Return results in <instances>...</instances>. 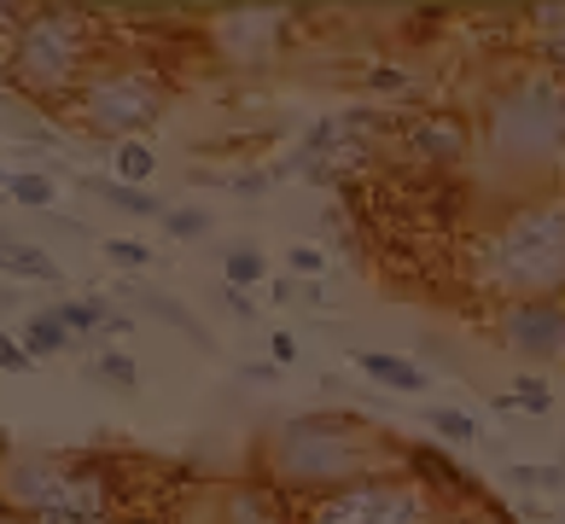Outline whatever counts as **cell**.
Returning a JSON list of instances; mask_svg holds the SVG:
<instances>
[{
  "label": "cell",
  "instance_id": "obj_1",
  "mask_svg": "<svg viewBox=\"0 0 565 524\" xmlns=\"http://www.w3.org/2000/svg\"><path fill=\"white\" fill-rule=\"evenodd\" d=\"M403 443L391 431H373L362 414L309 408L268 431L263 443V478L280 484L291 501H316L344 484H362L373 472H396Z\"/></svg>",
  "mask_w": 565,
  "mask_h": 524
},
{
  "label": "cell",
  "instance_id": "obj_2",
  "mask_svg": "<svg viewBox=\"0 0 565 524\" xmlns=\"http://www.w3.org/2000/svg\"><path fill=\"white\" fill-rule=\"evenodd\" d=\"M472 275L501 303L565 298V193H536L501 210L472 245Z\"/></svg>",
  "mask_w": 565,
  "mask_h": 524
},
{
  "label": "cell",
  "instance_id": "obj_3",
  "mask_svg": "<svg viewBox=\"0 0 565 524\" xmlns=\"http://www.w3.org/2000/svg\"><path fill=\"white\" fill-rule=\"evenodd\" d=\"M478 140L501 175H548L565 163V82L554 71H519L478 105Z\"/></svg>",
  "mask_w": 565,
  "mask_h": 524
},
{
  "label": "cell",
  "instance_id": "obj_4",
  "mask_svg": "<svg viewBox=\"0 0 565 524\" xmlns=\"http://www.w3.org/2000/svg\"><path fill=\"white\" fill-rule=\"evenodd\" d=\"M94 12L82 7H30L24 24L7 41V82L24 99H35L41 111H58V105H76V94L88 88V76L99 71L94 58Z\"/></svg>",
  "mask_w": 565,
  "mask_h": 524
},
{
  "label": "cell",
  "instance_id": "obj_5",
  "mask_svg": "<svg viewBox=\"0 0 565 524\" xmlns=\"http://www.w3.org/2000/svg\"><path fill=\"white\" fill-rule=\"evenodd\" d=\"M71 111L82 117V129L99 140H140L152 122L170 111V82L158 76V65H140V58H99V71L88 76V88L76 94Z\"/></svg>",
  "mask_w": 565,
  "mask_h": 524
},
{
  "label": "cell",
  "instance_id": "obj_6",
  "mask_svg": "<svg viewBox=\"0 0 565 524\" xmlns=\"http://www.w3.org/2000/svg\"><path fill=\"white\" fill-rule=\"evenodd\" d=\"M298 524H437V495H426L396 467V472L362 478V484H344L332 495L298 501Z\"/></svg>",
  "mask_w": 565,
  "mask_h": 524
},
{
  "label": "cell",
  "instance_id": "obj_7",
  "mask_svg": "<svg viewBox=\"0 0 565 524\" xmlns=\"http://www.w3.org/2000/svg\"><path fill=\"white\" fill-rule=\"evenodd\" d=\"M396 129V152L408 163H420V170H460V163L472 158V122L449 111V105H426V111H408L391 122Z\"/></svg>",
  "mask_w": 565,
  "mask_h": 524
},
{
  "label": "cell",
  "instance_id": "obj_8",
  "mask_svg": "<svg viewBox=\"0 0 565 524\" xmlns=\"http://www.w3.org/2000/svg\"><path fill=\"white\" fill-rule=\"evenodd\" d=\"M495 339L508 355L531 367L565 362V298H525L495 309Z\"/></svg>",
  "mask_w": 565,
  "mask_h": 524
},
{
  "label": "cell",
  "instance_id": "obj_9",
  "mask_svg": "<svg viewBox=\"0 0 565 524\" xmlns=\"http://www.w3.org/2000/svg\"><path fill=\"white\" fill-rule=\"evenodd\" d=\"M291 35V7H222L211 24V41L234 65H268Z\"/></svg>",
  "mask_w": 565,
  "mask_h": 524
},
{
  "label": "cell",
  "instance_id": "obj_10",
  "mask_svg": "<svg viewBox=\"0 0 565 524\" xmlns=\"http://www.w3.org/2000/svg\"><path fill=\"white\" fill-rule=\"evenodd\" d=\"M211 524H291V495L268 478H234L216 490Z\"/></svg>",
  "mask_w": 565,
  "mask_h": 524
},
{
  "label": "cell",
  "instance_id": "obj_11",
  "mask_svg": "<svg viewBox=\"0 0 565 524\" xmlns=\"http://www.w3.org/2000/svg\"><path fill=\"white\" fill-rule=\"evenodd\" d=\"M403 472L437 501H484V490L472 484V472H460L437 443H403Z\"/></svg>",
  "mask_w": 565,
  "mask_h": 524
},
{
  "label": "cell",
  "instance_id": "obj_12",
  "mask_svg": "<svg viewBox=\"0 0 565 524\" xmlns=\"http://www.w3.org/2000/svg\"><path fill=\"white\" fill-rule=\"evenodd\" d=\"M111 291H117V298H129V303H135L140 314H152L158 327H175L186 344L211 350V332H204V321H199V314H193V309H186V303L175 298V291H158V286H135V280H122V286H111Z\"/></svg>",
  "mask_w": 565,
  "mask_h": 524
},
{
  "label": "cell",
  "instance_id": "obj_13",
  "mask_svg": "<svg viewBox=\"0 0 565 524\" xmlns=\"http://www.w3.org/2000/svg\"><path fill=\"white\" fill-rule=\"evenodd\" d=\"M355 367L396 396H426L431 391V373L420 362H408V355H391V350H355Z\"/></svg>",
  "mask_w": 565,
  "mask_h": 524
},
{
  "label": "cell",
  "instance_id": "obj_14",
  "mask_svg": "<svg viewBox=\"0 0 565 524\" xmlns=\"http://www.w3.org/2000/svg\"><path fill=\"white\" fill-rule=\"evenodd\" d=\"M82 186L88 193H99L111 210H122V216H140V222H163V199H152L146 186H129V181H117V175H82Z\"/></svg>",
  "mask_w": 565,
  "mask_h": 524
},
{
  "label": "cell",
  "instance_id": "obj_15",
  "mask_svg": "<svg viewBox=\"0 0 565 524\" xmlns=\"http://www.w3.org/2000/svg\"><path fill=\"white\" fill-rule=\"evenodd\" d=\"M18 339H24V350L35 355V362H53V355L76 350V339L65 332V321H58V309H30L24 327H18Z\"/></svg>",
  "mask_w": 565,
  "mask_h": 524
},
{
  "label": "cell",
  "instance_id": "obj_16",
  "mask_svg": "<svg viewBox=\"0 0 565 524\" xmlns=\"http://www.w3.org/2000/svg\"><path fill=\"white\" fill-rule=\"evenodd\" d=\"M82 373H88V379H99V385H111L117 396H135V391H140V362H135L129 350H111V344H99Z\"/></svg>",
  "mask_w": 565,
  "mask_h": 524
},
{
  "label": "cell",
  "instance_id": "obj_17",
  "mask_svg": "<svg viewBox=\"0 0 565 524\" xmlns=\"http://www.w3.org/2000/svg\"><path fill=\"white\" fill-rule=\"evenodd\" d=\"M7 199H12L18 210H35V216H47L53 199H58V181H53V170H12Z\"/></svg>",
  "mask_w": 565,
  "mask_h": 524
},
{
  "label": "cell",
  "instance_id": "obj_18",
  "mask_svg": "<svg viewBox=\"0 0 565 524\" xmlns=\"http://www.w3.org/2000/svg\"><path fill=\"white\" fill-rule=\"evenodd\" d=\"M508 484L513 490L565 495V460H508Z\"/></svg>",
  "mask_w": 565,
  "mask_h": 524
},
{
  "label": "cell",
  "instance_id": "obj_19",
  "mask_svg": "<svg viewBox=\"0 0 565 524\" xmlns=\"http://www.w3.org/2000/svg\"><path fill=\"white\" fill-rule=\"evenodd\" d=\"M426 431H437V443H449V449H472L484 437L467 408H426Z\"/></svg>",
  "mask_w": 565,
  "mask_h": 524
},
{
  "label": "cell",
  "instance_id": "obj_20",
  "mask_svg": "<svg viewBox=\"0 0 565 524\" xmlns=\"http://www.w3.org/2000/svg\"><path fill=\"white\" fill-rule=\"evenodd\" d=\"M263 275H268V257L257 245H227L222 250V286L250 291V286H263Z\"/></svg>",
  "mask_w": 565,
  "mask_h": 524
},
{
  "label": "cell",
  "instance_id": "obj_21",
  "mask_svg": "<svg viewBox=\"0 0 565 524\" xmlns=\"http://www.w3.org/2000/svg\"><path fill=\"white\" fill-rule=\"evenodd\" d=\"M111 163H117V181L146 186V181L158 175V146H146V140H122V146H111Z\"/></svg>",
  "mask_w": 565,
  "mask_h": 524
},
{
  "label": "cell",
  "instance_id": "obj_22",
  "mask_svg": "<svg viewBox=\"0 0 565 524\" xmlns=\"http://www.w3.org/2000/svg\"><path fill=\"white\" fill-rule=\"evenodd\" d=\"M163 234H170V239H181V245H193V239H204V234H211V210H204V204H170V210H163Z\"/></svg>",
  "mask_w": 565,
  "mask_h": 524
},
{
  "label": "cell",
  "instance_id": "obj_23",
  "mask_svg": "<svg viewBox=\"0 0 565 524\" xmlns=\"http://www.w3.org/2000/svg\"><path fill=\"white\" fill-rule=\"evenodd\" d=\"M508 396H513V408H519V414H536V419H542V414H554V391H548V379H536V373H519Z\"/></svg>",
  "mask_w": 565,
  "mask_h": 524
},
{
  "label": "cell",
  "instance_id": "obj_24",
  "mask_svg": "<svg viewBox=\"0 0 565 524\" xmlns=\"http://www.w3.org/2000/svg\"><path fill=\"white\" fill-rule=\"evenodd\" d=\"M99 250H106V263L129 268V275H140V268H152V263H158V257H152V245H140V239H129V234L99 239Z\"/></svg>",
  "mask_w": 565,
  "mask_h": 524
},
{
  "label": "cell",
  "instance_id": "obj_25",
  "mask_svg": "<svg viewBox=\"0 0 565 524\" xmlns=\"http://www.w3.org/2000/svg\"><path fill=\"white\" fill-rule=\"evenodd\" d=\"M35 367H41V362H35V355L24 350V339L0 327V373H35Z\"/></svg>",
  "mask_w": 565,
  "mask_h": 524
},
{
  "label": "cell",
  "instance_id": "obj_26",
  "mask_svg": "<svg viewBox=\"0 0 565 524\" xmlns=\"http://www.w3.org/2000/svg\"><path fill=\"white\" fill-rule=\"evenodd\" d=\"M286 268H291V275H303V280H321L327 275V250L321 245H291L286 250Z\"/></svg>",
  "mask_w": 565,
  "mask_h": 524
},
{
  "label": "cell",
  "instance_id": "obj_27",
  "mask_svg": "<svg viewBox=\"0 0 565 524\" xmlns=\"http://www.w3.org/2000/svg\"><path fill=\"white\" fill-rule=\"evenodd\" d=\"M367 88H373V94H408L414 76H408L403 65H367Z\"/></svg>",
  "mask_w": 565,
  "mask_h": 524
},
{
  "label": "cell",
  "instance_id": "obj_28",
  "mask_svg": "<svg viewBox=\"0 0 565 524\" xmlns=\"http://www.w3.org/2000/svg\"><path fill=\"white\" fill-rule=\"evenodd\" d=\"M275 181H280L275 170H234V175H227V193H239V199H263Z\"/></svg>",
  "mask_w": 565,
  "mask_h": 524
},
{
  "label": "cell",
  "instance_id": "obj_29",
  "mask_svg": "<svg viewBox=\"0 0 565 524\" xmlns=\"http://www.w3.org/2000/svg\"><path fill=\"white\" fill-rule=\"evenodd\" d=\"M18 524H111V518H94L82 507H47V513H24Z\"/></svg>",
  "mask_w": 565,
  "mask_h": 524
},
{
  "label": "cell",
  "instance_id": "obj_30",
  "mask_svg": "<svg viewBox=\"0 0 565 524\" xmlns=\"http://www.w3.org/2000/svg\"><path fill=\"white\" fill-rule=\"evenodd\" d=\"M268 362H275V367L298 362V332H275V339H268Z\"/></svg>",
  "mask_w": 565,
  "mask_h": 524
},
{
  "label": "cell",
  "instance_id": "obj_31",
  "mask_svg": "<svg viewBox=\"0 0 565 524\" xmlns=\"http://www.w3.org/2000/svg\"><path fill=\"white\" fill-rule=\"evenodd\" d=\"M222 303H227V314H234V321H257V303H250L239 286H222Z\"/></svg>",
  "mask_w": 565,
  "mask_h": 524
},
{
  "label": "cell",
  "instance_id": "obj_32",
  "mask_svg": "<svg viewBox=\"0 0 565 524\" xmlns=\"http://www.w3.org/2000/svg\"><path fill=\"white\" fill-rule=\"evenodd\" d=\"M298 298H303L309 309H332V291H327V280H298Z\"/></svg>",
  "mask_w": 565,
  "mask_h": 524
},
{
  "label": "cell",
  "instance_id": "obj_33",
  "mask_svg": "<svg viewBox=\"0 0 565 524\" xmlns=\"http://www.w3.org/2000/svg\"><path fill=\"white\" fill-rule=\"evenodd\" d=\"M239 379H245V385H275V379H280V367H275V362H245V367H239Z\"/></svg>",
  "mask_w": 565,
  "mask_h": 524
},
{
  "label": "cell",
  "instance_id": "obj_34",
  "mask_svg": "<svg viewBox=\"0 0 565 524\" xmlns=\"http://www.w3.org/2000/svg\"><path fill=\"white\" fill-rule=\"evenodd\" d=\"M542 58H548V71L565 82V35H548V41H542V47H536Z\"/></svg>",
  "mask_w": 565,
  "mask_h": 524
},
{
  "label": "cell",
  "instance_id": "obj_35",
  "mask_svg": "<svg viewBox=\"0 0 565 524\" xmlns=\"http://www.w3.org/2000/svg\"><path fill=\"white\" fill-rule=\"evenodd\" d=\"M268 298H275V303H291V298H298V280H275V286H268Z\"/></svg>",
  "mask_w": 565,
  "mask_h": 524
},
{
  "label": "cell",
  "instance_id": "obj_36",
  "mask_svg": "<svg viewBox=\"0 0 565 524\" xmlns=\"http://www.w3.org/2000/svg\"><path fill=\"white\" fill-rule=\"evenodd\" d=\"M24 245H30V239H18V234H12V227H7V222H0V257H7V250H24Z\"/></svg>",
  "mask_w": 565,
  "mask_h": 524
},
{
  "label": "cell",
  "instance_id": "obj_37",
  "mask_svg": "<svg viewBox=\"0 0 565 524\" xmlns=\"http://www.w3.org/2000/svg\"><path fill=\"white\" fill-rule=\"evenodd\" d=\"M0 76H7V35H0Z\"/></svg>",
  "mask_w": 565,
  "mask_h": 524
}]
</instances>
